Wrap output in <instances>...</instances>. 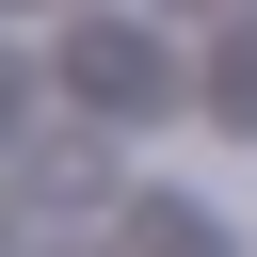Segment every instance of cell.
<instances>
[{"label":"cell","instance_id":"cell-2","mask_svg":"<svg viewBox=\"0 0 257 257\" xmlns=\"http://www.w3.org/2000/svg\"><path fill=\"white\" fill-rule=\"evenodd\" d=\"M112 161H96V128H32V193H96Z\"/></svg>","mask_w":257,"mask_h":257},{"label":"cell","instance_id":"cell-1","mask_svg":"<svg viewBox=\"0 0 257 257\" xmlns=\"http://www.w3.org/2000/svg\"><path fill=\"white\" fill-rule=\"evenodd\" d=\"M128 257H241V241H225L209 209H177V193H145V209H128Z\"/></svg>","mask_w":257,"mask_h":257}]
</instances>
